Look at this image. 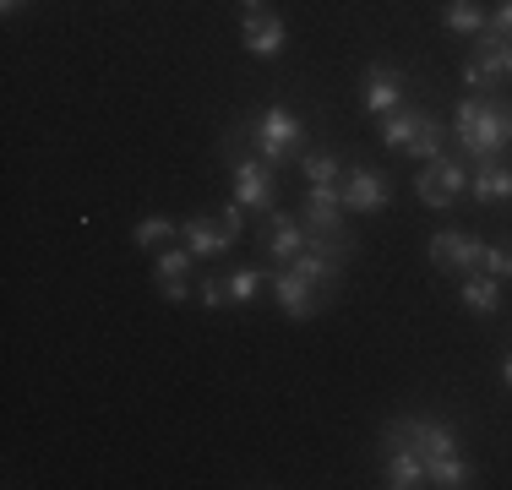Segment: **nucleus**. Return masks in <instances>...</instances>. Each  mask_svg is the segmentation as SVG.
I'll use <instances>...</instances> for the list:
<instances>
[{"instance_id":"1","label":"nucleus","mask_w":512,"mask_h":490,"mask_svg":"<svg viewBox=\"0 0 512 490\" xmlns=\"http://www.w3.org/2000/svg\"><path fill=\"white\" fill-rule=\"evenodd\" d=\"M453 142L474 164L485 158H507L512 147V104H496V98H463L453 115Z\"/></svg>"},{"instance_id":"2","label":"nucleus","mask_w":512,"mask_h":490,"mask_svg":"<svg viewBox=\"0 0 512 490\" xmlns=\"http://www.w3.org/2000/svg\"><path fill=\"white\" fill-rule=\"evenodd\" d=\"M240 131H246V142L256 147V158H262L267 169H284L289 158L300 153V142H306V120H300L295 109H284V104L256 109L251 126H240Z\"/></svg>"},{"instance_id":"3","label":"nucleus","mask_w":512,"mask_h":490,"mask_svg":"<svg viewBox=\"0 0 512 490\" xmlns=\"http://www.w3.org/2000/svg\"><path fill=\"white\" fill-rule=\"evenodd\" d=\"M224 153H229V175H235V202L246 207V213H273L278 202V169H267L262 158H246L240 153V137L229 131L224 137Z\"/></svg>"},{"instance_id":"4","label":"nucleus","mask_w":512,"mask_h":490,"mask_svg":"<svg viewBox=\"0 0 512 490\" xmlns=\"http://www.w3.org/2000/svg\"><path fill=\"white\" fill-rule=\"evenodd\" d=\"M414 191H420L425 207H436V213H447V207L458 202L463 191H469V164L453 153H436L420 164V175H414Z\"/></svg>"},{"instance_id":"5","label":"nucleus","mask_w":512,"mask_h":490,"mask_svg":"<svg viewBox=\"0 0 512 490\" xmlns=\"http://www.w3.org/2000/svg\"><path fill=\"white\" fill-rule=\"evenodd\" d=\"M485 245L491 240H480V235H463V229H436L431 245H425V256H431L442 273H480L485 267Z\"/></svg>"},{"instance_id":"6","label":"nucleus","mask_w":512,"mask_h":490,"mask_svg":"<svg viewBox=\"0 0 512 490\" xmlns=\"http://www.w3.org/2000/svg\"><path fill=\"white\" fill-rule=\"evenodd\" d=\"M387 436L409 441L420 458H442V452H458V431L447 420H425V414H404V420L387 425Z\"/></svg>"},{"instance_id":"7","label":"nucleus","mask_w":512,"mask_h":490,"mask_svg":"<svg viewBox=\"0 0 512 490\" xmlns=\"http://www.w3.org/2000/svg\"><path fill=\"white\" fill-rule=\"evenodd\" d=\"M273 294H278V311H284L289 322H311V316L322 311V289H316L311 278H300L295 267H278L273 273Z\"/></svg>"},{"instance_id":"8","label":"nucleus","mask_w":512,"mask_h":490,"mask_svg":"<svg viewBox=\"0 0 512 490\" xmlns=\"http://www.w3.org/2000/svg\"><path fill=\"white\" fill-rule=\"evenodd\" d=\"M338 191H344V207H349V213H382V207L393 202V186H387V180L376 175L371 164H355L344 180H338Z\"/></svg>"},{"instance_id":"9","label":"nucleus","mask_w":512,"mask_h":490,"mask_svg":"<svg viewBox=\"0 0 512 490\" xmlns=\"http://www.w3.org/2000/svg\"><path fill=\"white\" fill-rule=\"evenodd\" d=\"M382 485H393V490L425 485V458L409 447V441H398L387 431H382Z\"/></svg>"},{"instance_id":"10","label":"nucleus","mask_w":512,"mask_h":490,"mask_svg":"<svg viewBox=\"0 0 512 490\" xmlns=\"http://www.w3.org/2000/svg\"><path fill=\"white\" fill-rule=\"evenodd\" d=\"M344 191L338 186H306V196H300V218H306V229H316V235H338L344 229Z\"/></svg>"},{"instance_id":"11","label":"nucleus","mask_w":512,"mask_h":490,"mask_svg":"<svg viewBox=\"0 0 512 490\" xmlns=\"http://www.w3.org/2000/svg\"><path fill=\"white\" fill-rule=\"evenodd\" d=\"M284 39H289V28L273 11H251V17L240 22V44H246V55H256V60H278L284 55Z\"/></svg>"},{"instance_id":"12","label":"nucleus","mask_w":512,"mask_h":490,"mask_svg":"<svg viewBox=\"0 0 512 490\" xmlns=\"http://www.w3.org/2000/svg\"><path fill=\"white\" fill-rule=\"evenodd\" d=\"M360 104L371 109L376 120L393 115V109H404V71L398 66H371L365 71V88H360Z\"/></svg>"},{"instance_id":"13","label":"nucleus","mask_w":512,"mask_h":490,"mask_svg":"<svg viewBox=\"0 0 512 490\" xmlns=\"http://www.w3.org/2000/svg\"><path fill=\"white\" fill-rule=\"evenodd\" d=\"M306 245H311V229L295 213H278V207L267 213V251H273V262H295Z\"/></svg>"},{"instance_id":"14","label":"nucleus","mask_w":512,"mask_h":490,"mask_svg":"<svg viewBox=\"0 0 512 490\" xmlns=\"http://www.w3.org/2000/svg\"><path fill=\"white\" fill-rule=\"evenodd\" d=\"M469 196H474V202H485V207L512 202V164H507V158H485L480 169H469Z\"/></svg>"},{"instance_id":"15","label":"nucleus","mask_w":512,"mask_h":490,"mask_svg":"<svg viewBox=\"0 0 512 490\" xmlns=\"http://www.w3.org/2000/svg\"><path fill=\"white\" fill-rule=\"evenodd\" d=\"M180 240H186V251L197 256V262H207V256H224L229 251V235H224V224H218V213L213 218H180Z\"/></svg>"},{"instance_id":"16","label":"nucleus","mask_w":512,"mask_h":490,"mask_svg":"<svg viewBox=\"0 0 512 490\" xmlns=\"http://www.w3.org/2000/svg\"><path fill=\"white\" fill-rule=\"evenodd\" d=\"M474 66H480V77H485V82L512 77V39H502V33L485 28L480 39H474Z\"/></svg>"},{"instance_id":"17","label":"nucleus","mask_w":512,"mask_h":490,"mask_svg":"<svg viewBox=\"0 0 512 490\" xmlns=\"http://www.w3.org/2000/svg\"><path fill=\"white\" fill-rule=\"evenodd\" d=\"M458 294H463V305H469L474 316H496V305H502V278H491L485 267L480 273H463Z\"/></svg>"},{"instance_id":"18","label":"nucleus","mask_w":512,"mask_h":490,"mask_svg":"<svg viewBox=\"0 0 512 490\" xmlns=\"http://www.w3.org/2000/svg\"><path fill=\"white\" fill-rule=\"evenodd\" d=\"M425 485L463 490V485H474V463L463 458V452H442V458H425Z\"/></svg>"},{"instance_id":"19","label":"nucleus","mask_w":512,"mask_h":490,"mask_svg":"<svg viewBox=\"0 0 512 490\" xmlns=\"http://www.w3.org/2000/svg\"><path fill=\"white\" fill-rule=\"evenodd\" d=\"M425 109H393V115H382V147H393V153H404V147L425 131Z\"/></svg>"},{"instance_id":"20","label":"nucleus","mask_w":512,"mask_h":490,"mask_svg":"<svg viewBox=\"0 0 512 490\" xmlns=\"http://www.w3.org/2000/svg\"><path fill=\"white\" fill-rule=\"evenodd\" d=\"M485 22H491V17H485L474 0H447V6H442V28L447 33H463V39H480Z\"/></svg>"},{"instance_id":"21","label":"nucleus","mask_w":512,"mask_h":490,"mask_svg":"<svg viewBox=\"0 0 512 490\" xmlns=\"http://www.w3.org/2000/svg\"><path fill=\"white\" fill-rule=\"evenodd\" d=\"M169 235H180V224H175V218H158V213H148L137 229H131V240H137L142 251H164Z\"/></svg>"},{"instance_id":"22","label":"nucleus","mask_w":512,"mask_h":490,"mask_svg":"<svg viewBox=\"0 0 512 490\" xmlns=\"http://www.w3.org/2000/svg\"><path fill=\"white\" fill-rule=\"evenodd\" d=\"M300 175H306V186H338L344 164H338V153H306L300 158Z\"/></svg>"},{"instance_id":"23","label":"nucleus","mask_w":512,"mask_h":490,"mask_svg":"<svg viewBox=\"0 0 512 490\" xmlns=\"http://www.w3.org/2000/svg\"><path fill=\"white\" fill-rule=\"evenodd\" d=\"M191 262H197V256H191L186 245H164V251H153V284L158 278H186Z\"/></svg>"},{"instance_id":"24","label":"nucleus","mask_w":512,"mask_h":490,"mask_svg":"<svg viewBox=\"0 0 512 490\" xmlns=\"http://www.w3.org/2000/svg\"><path fill=\"white\" fill-rule=\"evenodd\" d=\"M262 284H267V278L256 273V267H235V273L224 278V289H229V305H251L256 294H262Z\"/></svg>"},{"instance_id":"25","label":"nucleus","mask_w":512,"mask_h":490,"mask_svg":"<svg viewBox=\"0 0 512 490\" xmlns=\"http://www.w3.org/2000/svg\"><path fill=\"white\" fill-rule=\"evenodd\" d=\"M404 153H409V158H420V164H425V158H436V153H447V131L436 126V120H425V131L404 147Z\"/></svg>"},{"instance_id":"26","label":"nucleus","mask_w":512,"mask_h":490,"mask_svg":"<svg viewBox=\"0 0 512 490\" xmlns=\"http://www.w3.org/2000/svg\"><path fill=\"white\" fill-rule=\"evenodd\" d=\"M485 273L491 278H512V245H485Z\"/></svg>"},{"instance_id":"27","label":"nucleus","mask_w":512,"mask_h":490,"mask_svg":"<svg viewBox=\"0 0 512 490\" xmlns=\"http://www.w3.org/2000/svg\"><path fill=\"white\" fill-rule=\"evenodd\" d=\"M218 224H224V235H229V245H235L240 235H246V207H240V202L218 207Z\"/></svg>"},{"instance_id":"28","label":"nucleus","mask_w":512,"mask_h":490,"mask_svg":"<svg viewBox=\"0 0 512 490\" xmlns=\"http://www.w3.org/2000/svg\"><path fill=\"white\" fill-rule=\"evenodd\" d=\"M197 300L207 305V311H224V305H229V289H224V278H202V284H197Z\"/></svg>"},{"instance_id":"29","label":"nucleus","mask_w":512,"mask_h":490,"mask_svg":"<svg viewBox=\"0 0 512 490\" xmlns=\"http://www.w3.org/2000/svg\"><path fill=\"white\" fill-rule=\"evenodd\" d=\"M491 33H502V39H512V0H502V6L491 11V22H485Z\"/></svg>"},{"instance_id":"30","label":"nucleus","mask_w":512,"mask_h":490,"mask_svg":"<svg viewBox=\"0 0 512 490\" xmlns=\"http://www.w3.org/2000/svg\"><path fill=\"white\" fill-rule=\"evenodd\" d=\"M158 294H164L169 305H180L191 294V284H186V278H158Z\"/></svg>"},{"instance_id":"31","label":"nucleus","mask_w":512,"mask_h":490,"mask_svg":"<svg viewBox=\"0 0 512 490\" xmlns=\"http://www.w3.org/2000/svg\"><path fill=\"white\" fill-rule=\"evenodd\" d=\"M463 88H485V77H480V66H474V60H463Z\"/></svg>"},{"instance_id":"32","label":"nucleus","mask_w":512,"mask_h":490,"mask_svg":"<svg viewBox=\"0 0 512 490\" xmlns=\"http://www.w3.org/2000/svg\"><path fill=\"white\" fill-rule=\"evenodd\" d=\"M240 11H246V17L251 11H267V0H240Z\"/></svg>"},{"instance_id":"33","label":"nucleus","mask_w":512,"mask_h":490,"mask_svg":"<svg viewBox=\"0 0 512 490\" xmlns=\"http://www.w3.org/2000/svg\"><path fill=\"white\" fill-rule=\"evenodd\" d=\"M22 6H28V0H0V11H6V17H11V11H22Z\"/></svg>"},{"instance_id":"34","label":"nucleus","mask_w":512,"mask_h":490,"mask_svg":"<svg viewBox=\"0 0 512 490\" xmlns=\"http://www.w3.org/2000/svg\"><path fill=\"white\" fill-rule=\"evenodd\" d=\"M502 382H507V392H512V354L502 360Z\"/></svg>"}]
</instances>
